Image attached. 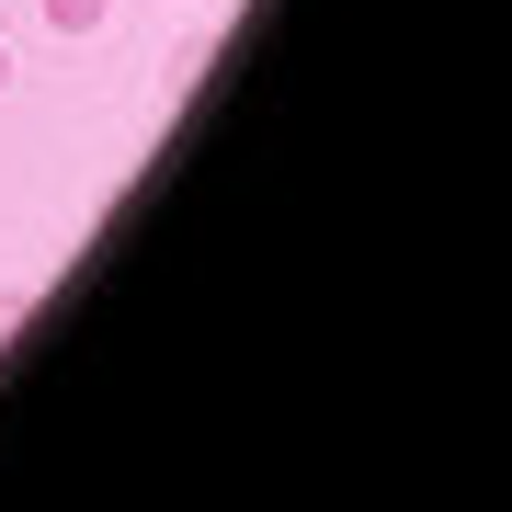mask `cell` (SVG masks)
Returning <instances> with one entry per match:
<instances>
[{"mask_svg": "<svg viewBox=\"0 0 512 512\" xmlns=\"http://www.w3.org/2000/svg\"><path fill=\"white\" fill-rule=\"evenodd\" d=\"M114 0H46V35H103Z\"/></svg>", "mask_w": 512, "mask_h": 512, "instance_id": "1", "label": "cell"}, {"mask_svg": "<svg viewBox=\"0 0 512 512\" xmlns=\"http://www.w3.org/2000/svg\"><path fill=\"white\" fill-rule=\"evenodd\" d=\"M0 92H12V46H0Z\"/></svg>", "mask_w": 512, "mask_h": 512, "instance_id": "2", "label": "cell"}]
</instances>
